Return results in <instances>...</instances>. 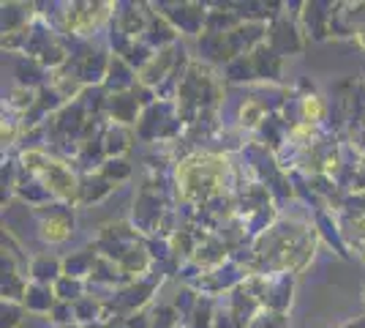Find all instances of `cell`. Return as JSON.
Returning a JSON list of instances; mask_svg holds the SVG:
<instances>
[]
</instances>
